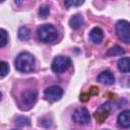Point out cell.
Returning a JSON list of instances; mask_svg holds the SVG:
<instances>
[{
	"mask_svg": "<svg viewBox=\"0 0 130 130\" xmlns=\"http://www.w3.org/2000/svg\"><path fill=\"white\" fill-rule=\"evenodd\" d=\"M110 112H111V106H110L109 103H107V104L102 105V106L95 111L94 117H95V119L98 120V122L103 123V122L108 118Z\"/></svg>",
	"mask_w": 130,
	"mask_h": 130,
	"instance_id": "8",
	"label": "cell"
},
{
	"mask_svg": "<svg viewBox=\"0 0 130 130\" xmlns=\"http://www.w3.org/2000/svg\"><path fill=\"white\" fill-rule=\"evenodd\" d=\"M71 66V60L70 58L66 57V56H57L54 58L53 62H52V70L56 73H62L64 71H66L69 67Z\"/></svg>",
	"mask_w": 130,
	"mask_h": 130,
	"instance_id": "3",
	"label": "cell"
},
{
	"mask_svg": "<svg viewBox=\"0 0 130 130\" xmlns=\"http://www.w3.org/2000/svg\"><path fill=\"white\" fill-rule=\"evenodd\" d=\"M125 54V50H123L121 47L119 46H115L112 47L111 49H109V51L106 53L107 56H118V55H123Z\"/></svg>",
	"mask_w": 130,
	"mask_h": 130,
	"instance_id": "14",
	"label": "cell"
},
{
	"mask_svg": "<svg viewBox=\"0 0 130 130\" xmlns=\"http://www.w3.org/2000/svg\"><path fill=\"white\" fill-rule=\"evenodd\" d=\"M83 3H84V1H82V0H67V1L64 2L65 6L68 7V8H70L72 6H80Z\"/></svg>",
	"mask_w": 130,
	"mask_h": 130,
	"instance_id": "20",
	"label": "cell"
},
{
	"mask_svg": "<svg viewBox=\"0 0 130 130\" xmlns=\"http://www.w3.org/2000/svg\"><path fill=\"white\" fill-rule=\"evenodd\" d=\"M89 94H85V93H82L81 95H80V101H82V102H86L88 99H89Z\"/></svg>",
	"mask_w": 130,
	"mask_h": 130,
	"instance_id": "21",
	"label": "cell"
},
{
	"mask_svg": "<svg viewBox=\"0 0 130 130\" xmlns=\"http://www.w3.org/2000/svg\"><path fill=\"white\" fill-rule=\"evenodd\" d=\"M84 22V19L82 17L81 14H74L71 16V18L69 19V26L72 28V29H78L82 26Z\"/></svg>",
	"mask_w": 130,
	"mask_h": 130,
	"instance_id": "12",
	"label": "cell"
},
{
	"mask_svg": "<svg viewBox=\"0 0 130 130\" xmlns=\"http://www.w3.org/2000/svg\"><path fill=\"white\" fill-rule=\"evenodd\" d=\"M117 122H118V125L120 127L129 128L130 127V111L129 110H125V111L121 112L118 115Z\"/></svg>",
	"mask_w": 130,
	"mask_h": 130,
	"instance_id": "9",
	"label": "cell"
},
{
	"mask_svg": "<svg viewBox=\"0 0 130 130\" xmlns=\"http://www.w3.org/2000/svg\"><path fill=\"white\" fill-rule=\"evenodd\" d=\"M1 99H2V93L0 92V101H1Z\"/></svg>",
	"mask_w": 130,
	"mask_h": 130,
	"instance_id": "22",
	"label": "cell"
},
{
	"mask_svg": "<svg viewBox=\"0 0 130 130\" xmlns=\"http://www.w3.org/2000/svg\"><path fill=\"white\" fill-rule=\"evenodd\" d=\"M29 36H30V30H29L27 27L22 26V27L19 28V30H18V38H19L20 40L26 41V40H28Z\"/></svg>",
	"mask_w": 130,
	"mask_h": 130,
	"instance_id": "15",
	"label": "cell"
},
{
	"mask_svg": "<svg viewBox=\"0 0 130 130\" xmlns=\"http://www.w3.org/2000/svg\"><path fill=\"white\" fill-rule=\"evenodd\" d=\"M98 81L105 85H112L115 82V76L110 71H104L98 76Z\"/></svg>",
	"mask_w": 130,
	"mask_h": 130,
	"instance_id": "10",
	"label": "cell"
},
{
	"mask_svg": "<svg viewBox=\"0 0 130 130\" xmlns=\"http://www.w3.org/2000/svg\"><path fill=\"white\" fill-rule=\"evenodd\" d=\"M9 71V66L6 62L0 61V77H4L8 74Z\"/></svg>",
	"mask_w": 130,
	"mask_h": 130,
	"instance_id": "19",
	"label": "cell"
},
{
	"mask_svg": "<svg viewBox=\"0 0 130 130\" xmlns=\"http://www.w3.org/2000/svg\"><path fill=\"white\" fill-rule=\"evenodd\" d=\"M50 14V7L48 5H42L39 9V15L42 18H47Z\"/></svg>",
	"mask_w": 130,
	"mask_h": 130,
	"instance_id": "18",
	"label": "cell"
},
{
	"mask_svg": "<svg viewBox=\"0 0 130 130\" xmlns=\"http://www.w3.org/2000/svg\"><path fill=\"white\" fill-rule=\"evenodd\" d=\"M37 34H38L39 40L45 44H51V43L55 42L58 38L57 29L52 24H49V23L42 24L38 28Z\"/></svg>",
	"mask_w": 130,
	"mask_h": 130,
	"instance_id": "2",
	"label": "cell"
},
{
	"mask_svg": "<svg viewBox=\"0 0 130 130\" xmlns=\"http://www.w3.org/2000/svg\"><path fill=\"white\" fill-rule=\"evenodd\" d=\"M21 102L26 105L27 107H31L36 104L37 102V99H38V91L36 89H32V88H28V89H25L24 91L21 92Z\"/></svg>",
	"mask_w": 130,
	"mask_h": 130,
	"instance_id": "7",
	"label": "cell"
},
{
	"mask_svg": "<svg viewBox=\"0 0 130 130\" xmlns=\"http://www.w3.org/2000/svg\"><path fill=\"white\" fill-rule=\"evenodd\" d=\"M35 57L28 53V52H21L20 54L17 55L14 61V66L15 69L19 72L22 73H28L34 70L35 67Z\"/></svg>",
	"mask_w": 130,
	"mask_h": 130,
	"instance_id": "1",
	"label": "cell"
},
{
	"mask_svg": "<svg viewBox=\"0 0 130 130\" xmlns=\"http://www.w3.org/2000/svg\"><path fill=\"white\" fill-rule=\"evenodd\" d=\"M118 69L123 73H128L130 71V60L128 57L121 58L118 61Z\"/></svg>",
	"mask_w": 130,
	"mask_h": 130,
	"instance_id": "13",
	"label": "cell"
},
{
	"mask_svg": "<svg viewBox=\"0 0 130 130\" xmlns=\"http://www.w3.org/2000/svg\"><path fill=\"white\" fill-rule=\"evenodd\" d=\"M116 34L120 40L128 44L130 42V27L127 20H119L116 24Z\"/></svg>",
	"mask_w": 130,
	"mask_h": 130,
	"instance_id": "4",
	"label": "cell"
},
{
	"mask_svg": "<svg viewBox=\"0 0 130 130\" xmlns=\"http://www.w3.org/2000/svg\"><path fill=\"white\" fill-rule=\"evenodd\" d=\"M104 39V31L100 27H93L89 31V40L93 44H101Z\"/></svg>",
	"mask_w": 130,
	"mask_h": 130,
	"instance_id": "11",
	"label": "cell"
},
{
	"mask_svg": "<svg viewBox=\"0 0 130 130\" xmlns=\"http://www.w3.org/2000/svg\"><path fill=\"white\" fill-rule=\"evenodd\" d=\"M72 119L75 123L79 125H87L90 122V115L86 108H78L73 112Z\"/></svg>",
	"mask_w": 130,
	"mask_h": 130,
	"instance_id": "6",
	"label": "cell"
},
{
	"mask_svg": "<svg viewBox=\"0 0 130 130\" xmlns=\"http://www.w3.org/2000/svg\"><path fill=\"white\" fill-rule=\"evenodd\" d=\"M15 125L18 126V127H24V126H28L30 125V121L27 117H24V116H20V117H17L15 119Z\"/></svg>",
	"mask_w": 130,
	"mask_h": 130,
	"instance_id": "16",
	"label": "cell"
},
{
	"mask_svg": "<svg viewBox=\"0 0 130 130\" xmlns=\"http://www.w3.org/2000/svg\"><path fill=\"white\" fill-rule=\"evenodd\" d=\"M62 95H63V89L58 85L49 86L44 90V98L51 103L59 101L62 98Z\"/></svg>",
	"mask_w": 130,
	"mask_h": 130,
	"instance_id": "5",
	"label": "cell"
},
{
	"mask_svg": "<svg viewBox=\"0 0 130 130\" xmlns=\"http://www.w3.org/2000/svg\"><path fill=\"white\" fill-rule=\"evenodd\" d=\"M8 42V35H7V31L3 28H0V48L6 46Z\"/></svg>",
	"mask_w": 130,
	"mask_h": 130,
	"instance_id": "17",
	"label": "cell"
}]
</instances>
